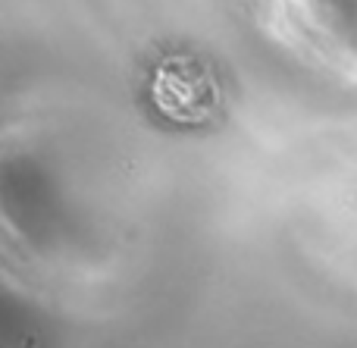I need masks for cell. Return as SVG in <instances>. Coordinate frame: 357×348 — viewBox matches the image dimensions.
<instances>
[{"instance_id": "obj_1", "label": "cell", "mask_w": 357, "mask_h": 348, "mask_svg": "<svg viewBox=\"0 0 357 348\" xmlns=\"http://www.w3.org/2000/svg\"><path fill=\"white\" fill-rule=\"evenodd\" d=\"M216 79L197 56H163L151 73V104L176 126H197L216 110Z\"/></svg>"}]
</instances>
